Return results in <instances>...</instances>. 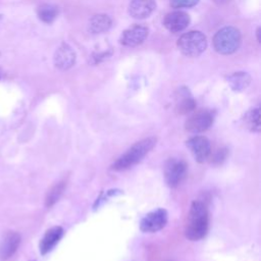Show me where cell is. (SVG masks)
<instances>
[{
    "mask_svg": "<svg viewBox=\"0 0 261 261\" xmlns=\"http://www.w3.org/2000/svg\"><path fill=\"white\" fill-rule=\"evenodd\" d=\"M208 230V211L201 201H194L191 205L189 222L185 234L191 241H198L205 237Z\"/></svg>",
    "mask_w": 261,
    "mask_h": 261,
    "instance_id": "cell-1",
    "label": "cell"
},
{
    "mask_svg": "<svg viewBox=\"0 0 261 261\" xmlns=\"http://www.w3.org/2000/svg\"><path fill=\"white\" fill-rule=\"evenodd\" d=\"M156 140L154 138H146L133 145L125 153H123L112 164L114 170H125L137 163H139L155 146Z\"/></svg>",
    "mask_w": 261,
    "mask_h": 261,
    "instance_id": "cell-2",
    "label": "cell"
},
{
    "mask_svg": "<svg viewBox=\"0 0 261 261\" xmlns=\"http://www.w3.org/2000/svg\"><path fill=\"white\" fill-rule=\"evenodd\" d=\"M242 42L240 31L234 27H224L217 31L213 37V47L215 51L222 55L236 52Z\"/></svg>",
    "mask_w": 261,
    "mask_h": 261,
    "instance_id": "cell-3",
    "label": "cell"
},
{
    "mask_svg": "<svg viewBox=\"0 0 261 261\" xmlns=\"http://www.w3.org/2000/svg\"><path fill=\"white\" fill-rule=\"evenodd\" d=\"M179 51L187 57H198L207 48V38L200 31H191L177 40Z\"/></svg>",
    "mask_w": 261,
    "mask_h": 261,
    "instance_id": "cell-4",
    "label": "cell"
},
{
    "mask_svg": "<svg viewBox=\"0 0 261 261\" xmlns=\"http://www.w3.org/2000/svg\"><path fill=\"white\" fill-rule=\"evenodd\" d=\"M187 174V164L181 159L170 158L164 166V177L170 188L177 187Z\"/></svg>",
    "mask_w": 261,
    "mask_h": 261,
    "instance_id": "cell-5",
    "label": "cell"
},
{
    "mask_svg": "<svg viewBox=\"0 0 261 261\" xmlns=\"http://www.w3.org/2000/svg\"><path fill=\"white\" fill-rule=\"evenodd\" d=\"M213 123V115L208 110H199L192 114L186 121L185 127L188 132L199 134L208 129Z\"/></svg>",
    "mask_w": 261,
    "mask_h": 261,
    "instance_id": "cell-6",
    "label": "cell"
},
{
    "mask_svg": "<svg viewBox=\"0 0 261 261\" xmlns=\"http://www.w3.org/2000/svg\"><path fill=\"white\" fill-rule=\"evenodd\" d=\"M149 35V29L143 24H133L124 30L120 36L119 42L126 47H136L142 44Z\"/></svg>",
    "mask_w": 261,
    "mask_h": 261,
    "instance_id": "cell-7",
    "label": "cell"
},
{
    "mask_svg": "<svg viewBox=\"0 0 261 261\" xmlns=\"http://www.w3.org/2000/svg\"><path fill=\"white\" fill-rule=\"evenodd\" d=\"M167 222V212L164 209H156L148 213L140 223L141 230L145 232H155L165 226Z\"/></svg>",
    "mask_w": 261,
    "mask_h": 261,
    "instance_id": "cell-8",
    "label": "cell"
},
{
    "mask_svg": "<svg viewBox=\"0 0 261 261\" xmlns=\"http://www.w3.org/2000/svg\"><path fill=\"white\" fill-rule=\"evenodd\" d=\"M187 146L199 163L205 162L211 154V145L204 136H195L187 142Z\"/></svg>",
    "mask_w": 261,
    "mask_h": 261,
    "instance_id": "cell-9",
    "label": "cell"
},
{
    "mask_svg": "<svg viewBox=\"0 0 261 261\" xmlns=\"http://www.w3.org/2000/svg\"><path fill=\"white\" fill-rule=\"evenodd\" d=\"M190 15L181 10H175L167 13L163 19L164 27L171 33L184 31L190 24Z\"/></svg>",
    "mask_w": 261,
    "mask_h": 261,
    "instance_id": "cell-10",
    "label": "cell"
},
{
    "mask_svg": "<svg viewBox=\"0 0 261 261\" xmlns=\"http://www.w3.org/2000/svg\"><path fill=\"white\" fill-rule=\"evenodd\" d=\"M75 52L68 44H61L54 54V64L61 70L69 69L75 63Z\"/></svg>",
    "mask_w": 261,
    "mask_h": 261,
    "instance_id": "cell-11",
    "label": "cell"
},
{
    "mask_svg": "<svg viewBox=\"0 0 261 261\" xmlns=\"http://www.w3.org/2000/svg\"><path fill=\"white\" fill-rule=\"evenodd\" d=\"M155 9V0H132L128 4V14L137 19L149 17Z\"/></svg>",
    "mask_w": 261,
    "mask_h": 261,
    "instance_id": "cell-12",
    "label": "cell"
},
{
    "mask_svg": "<svg viewBox=\"0 0 261 261\" xmlns=\"http://www.w3.org/2000/svg\"><path fill=\"white\" fill-rule=\"evenodd\" d=\"M20 244V236L16 231H7L0 242V260L9 259Z\"/></svg>",
    "mask_w": 261,
    "mask_h": 261,
    "instance_id": "cell-13",
    "label": "cell"
},
{
    "mask_svg": "<svg viewBox=\"0 0 261 261\" xmlns=\"http://www.w3.org/2000/svg\"><path fill=\"white\" fill-rule=\"evenodd\" d=\"M62 234H63V229L60 226H53L49 228L45 232V234L43 236L40 242L39 248H40L41 254L45 255L48 252H50L53 249V247L59 242Z\"/></svg>",
    "mask_w": 261,
    "mask_h": 261,
    "instance_id": "cell-14",
    "label": "cell"
},
{
    "mask_svg": "<svg viewBox=\"0 0 261 261\" xmlns=\"http://www.w3.org/2000/svg\"><path fill=\"white\" fill-rule=\"evenodd\" d=\"M112 24V20L107 14H96L89 21V31L92 34H102L107 32Z\"/></svg>",
    "mask_w": 261,
    "mask_h": 261,
    "instance_id": "cell-15",
    "label": "cell"
},
{
    "mask_svg": "<svg viewBox=\"0 0 261 261\" xmlns=\"http://www.w3.org/2000/svg\"><path fill=\"white\" fill-rule=\"evenodd\" d=\"M227 83L233 91L241 92L247 89L251 83V76L244 71H237L227 76Z\"/></svg>",
    "mask_w": 261,
    "mask_h": 261,
    "instance_id": "cell-16",
    "label": "cell"
},
{
    "mask_svg": "<svg viewBox=\"0 0 261 261\" xmlns=\"http://www.w3.org/2000/svg\"><path fill=\"white\" fill-rule=\"evenodd\" d=\"M196 108V102L187 89L179 90V96L176 103V110L180 114H186Z\"/></svg>",
    "mask_w": 261,
    "mask_h": 261,
    "instance_id": "cell-17",
    "label": "cell"
},
{
    "mask_svg": "<svg viewBox=\"0 0 261 261\" xmlns=\"http://www.w3.org/2000/svg\"><path fill=\"white\" fill-rule=\"evenodd\" d=\"M37 14L43 22L51 23L58 15V8L52 4H43L38 7Z\"/></svg>",
    "mask_w": 261,
    "mask_h": 261,
    "instance_id": "cell-18",
    "label": "cell"
},
{
    "mask_svg": "<svg viewBox=\"0 0 261 261\" xmlns=\"http://www.w3.org/2000/svg\"><path fill=\"white\" fill-rule=\"evenodd\" d=\"M244 121L247 125V127L254 133H259L261 129V123H260V109L254 108L249 110L244 117Z\"/></svg>",
    "mask_w": 261,
    "mask_h": 261,
    "instance_id": "cell-19",
    "label": "cell"
},
{
    "mask_svg": "<svg viewBox=\"0 0 261 261\" xmlns=\"http://www.w3.org/2000/svg\"><path fill=\"white\" fill-rule=\"evenodd\" d=\"M65 188V182L64 181H59L56 185H54L47 193L46 198H45V205L47 207H51L53 206L58 199L60 198L61 194L63 193Z\"/></svg>",
    "mask_w": 261,
    "mask_h": 261,
    "instance_id": "cell-20",
    "label": "cell"
},
{
    "mask_svg": "<svg viewBox=\"0 0 261 261\" xmlns=\"http://www.w3.org/2000/svg\"><path fill=\"white\" fill-rule=\"evenodd\" d=\"M200 0H169V4L173 8H189L198 4Z\"/></svg>",
    "mask_w": 261,
    "mask_h": 261,
    "instance_id": "cell-21",
    "label": "cell"
},
{
    "mask_svg": "<svg viewBox=\"0 0 261 261\" xmlns=\"http://www.w3.org/2000/svg\"><path fill=\"white\" fill-rule=\"evenodd\" d=\"M225 156H226V150L225 149H221V150L216 151L215 156L213 157V160L216 161V162H221L222 160H224Z\"/></svg>",
    "mask_w": 261,
    "mask_h": 261,
    "instance_id": "cell-22",
    "label": "cell"
},
{
    "mask_svg": "<svg viewBox=\"0 0 261 261\" xmlns=\"http://www.w3.org/2000/svg\"><path fill=\"white\" fill-rule=\"evenodd\" d=\"M259 34H260V29L258 28V30H257V40H258V42H260V38H259Z\"/></svg>",
    "mask_w": 261,
    "mask_h": 261,
    "instance_id": "cell-23",
    "label": "cell"
},
{
    "mask_svg": "<svg viewBox=\"0 0 261 261\" xmlns=\"http://www.w3.org/2000/svg\"><path fill=\"white\" fill-rule=\"evenodd\" d=\"M214 1H216V2H219V3H222V2H224V1H226V0H214Z\"/></svg>",
    "mask_w": 261,
    "mask_h": 261,
    "instance_id": "cell-24",
    "label": "cell"
}]
</instances>
